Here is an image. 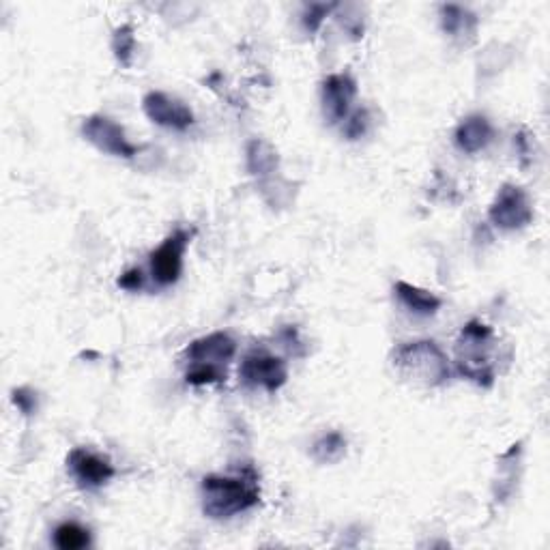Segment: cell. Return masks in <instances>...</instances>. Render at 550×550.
I'll return each mask as SVG.
<instances>
[{"instance_id": "obj_1", "label": "cell", "mask_w": 550, "mask_h": 550, "mask_svg": "<svg viewBox=\"0 0 550 550\" xmlns=\"http://www.w3.org/2000/svg\"><path fill=\"white\" fill-rule=\"evenodd\" d=\"M258 503L260 486L252 467H245L237 475H209L202 480V510L209 518H233L256 508Z\"/></svg>"}, {"instance_id": "obj_15", "label": "cell", "mask_w": 550, "mask_h": 550, "mask_svg": "<svg viewBox=\"0 0 550 550\" xmlns=\"http://www.w3.org/2000/svg\"><path fill=\"white\" fill-rule=\"evenodd\" d=\"M245 159H248V170L254 177H267L278 168V153L265 140H252L245 149Z\"/></svg>"}, {"instance_id": "obj_3", "label": "cell", "mask_w": 550, "mask_h": 550, "mask_svg": "<svg viewBox=\"0 0 550 550\" xmlns=\"http://www.w3.org/2000/svg\"><path fill=\"white\" fill-rule=\"evenodd\" d=\"M235 353L237 342L224 331L194 340L185 349V359L190 364L185 381L196 387L226 381V366Z\"/></svg>"}, {"instance_id": "obj_10", "label": "cell", "mask_w": 550, "mask_h": 550, "mask_svg": "<svg viewBox=\"0 0 550 550\" xmlns=\"http://www.w3.org/2000/svg\"><path fill=\"white\" fill-rule=\"evenodd\" d=\"M142 108L153 123L168 129H177V132H185V129L194 123V112L187 108L183 101L172 99L166 93L153 91L149 95H144Z\"/></svg>"}, {"instance_id": "obj_13", "label": "cell", "mask_w": 550, "mask_h": 550, "mask_svg": "<svg viewBox=\"0 0 550 550\" xmlns=\"http://www.w3.org/2000/svg\"><path fill=\"white\" fill-rule=\"evenodd\" d=\"M394 293L404 308L419 316H432L441 308V299L437 295H432L424 291V288H417L409 282H396Z\"/></svg>"}, {"instance_id": "obj_12", "label": "cell", "mask_w": 550, "mask_h": 550, "mask_svg": "<svg viewBox=\"0 0 550 550\" xmlns=\"http://www.w3.org/2000/svg\"><path fill=\"white\" fill-rule=\"evenodd\" d=\"M456 147L469 155L484 151L492 140V125L482 114H471L456 127Z\"/></svg>"}, {"instance_id": "obj_11", "label": "cell", "mask_w": 550, "mask_h": 550, "mask_svg": "<svg viewBox=\"0 0 550 550\" xmlns=\"http://www.w3.org/2000/svg\"><path fill=\"white\" fill-rule=\"evenodd\" d=\"M357 84L349 74H334L323 82V114L329 123H340L351 110Z\"/></svg>"}, {"instance_id": "obj_4", "label": "cell", "mask_w": 550, "mask_h": 550, "mask_svg": "<svg viewBox=\"0 0 550 550\" xmlns=\"http://www.w3.org/2000/svg\"><path fill=\"white\" fill-rule=\"evenodd\" d=\"M492 346H495V331L482 321L467 323L456 344L458 372L475 385L492 387L495 383V366L490 361Z\"/></svg>"}, {"instance_id": "obj_5", "label": "cell", "mask_w": 550, "mask_h": 550, "mask_svg": "<svg viewBox=\"0 0 550 550\" xmlns=\"http://www.w3.org/2000/svg\"><path fill=\"white\" fill-rule=\"evenodd\" d=\"M490 222L501 230H520L531 224L533 207L523 187L503 185L488 211Z\"/></svg>"}, {"instance_id": "obj_21", "label": "cell", "mask_w": 550, "mask_h": 550, "mask_svg": "<svg viewBox=\"0 0 550 550\" xmlns=\"http://www.w3.org/2000/svg\"><path fill=\"white\" fill-rule=\"evenodd\" d=\"M11 400L13 404H16V407L24 413V415H33L37 413V394L33 392V389H13V394H11Z\"/></svg>"}, {"instance_id": "obj_20", "label": "cell", "mask_w": 550, "mask_h": 550, "mask_svg": "<svg viewBox=\"0 0 550 550\" xmlns=\"http://www.w3.org/2000/svg\"><path fill=\"white\" fill-rule=\"evenodd\" d=\"M368 125H370V117H368V110H357L353 117L346 121L344 125V134L349 136V140H357L364 136L368 132Z\"/></svg>"}, {"instance_id": "obj_8", "label": "cell", "mask_w": 550, "mask_h": 550, "mask_svg": "<svg viewBox=\"0 0 550 550\" xmlns=\"http://www.w3.org/2000/svg\"><path fill=\"white\" fill-rule=\"evenodd\" d=\"M190 233L179 228L151 254V273L157 284L170 286L181 278L183 254L190 243Z\"/></svg>"}, {"instance_id": "obj_18", "label": "cell", "mask_w": 550, "mask_h": 550, "mask_svg": "<svg viewBox=\"0 0 550 550\" xmlns=\"http://www.w3.org/2000/svg\"><path fill=\"white\" fill-rule=\"evenodd\" d=\"M112 52H114V56H117V61L123 67L132 65V56L136 52V35H134L132 26L123 24V26L117 28V31H114V35H112Z\"/></svg>"}, {"instance_id": "obj_17", "label": "cell", "mask_w": 550, "mask_h": 550, "mask_svg": "<svg viewBox=\"0 0 550 550\" xmlns=\"http://www.w3.org/2000/svg\"><path fill=\"white\" fill-rule=\"evenodd\" d=\"M54 544L61 550H82L91 544V533L78 523H63L54 531Z\"/></svg>"}, {"instance_id": "obj_7", "label": "cell", "mask_w": 550, "mask_h": 550, "mask_svg": "<svg viewBox=\"0 0 550 550\" xmlns=\"http://www.w3.org/2000/svg\"><path fill=\"white\" fill-rule=\"evenodd\" d=\"M239 376L245 387H260L273 394L286 383L288 370L280 357L263 351H252L243 357Z\"/></svg>"}, {"instance_id": "obj_14", "label": "cell", "mask_w": 550, "mask_h": 550, "mask_svg": "<svg viewBox=\"0 0 550 550\" xmlns=\"http://www.w3.org/2000/svg\"><path fill=\"white\" fill-rule=\"evenodd\" d=\"M441 26L452 39H473L477 31V16L460 5H441Z\"/></svg>"}, {"instance_id": "obj_6", "label": "cell", "mask_w": 550, "mask_h": 550, "mask_svg": "<svg viewBox=\"0 0 550 550\" xmlns=\"http://www.w3.org/2000/svg\"><path fill=\"white\" fill-rule=\"evenodd\" d=\"M82 136L89 140L93 147L99 151H104L114 157H125L132 159L140 153V147L134 142H129L125 136V129L114 123L108 117H101V114H95V117L84 119L82 123Z\"/></svg>"}, {"instance_id": "obj_16", "label": "cell", "mask_w": 550, "mask_h": 550, "mask_svg": "<svg viewBox=\"0 0 550 550\" xmlns=\"http://www.w3.org/2000/svg\"><path fill=\"white\" fill-rule=\"evenodd\" d=\"M346 454V439L340 432H327L312 447V458L321 465H334Z\"/></svg>"}, {"instance_id": "obj_2", "label": "cell", "mask_w": 550, "mask_h": 550, "mask_svg": "<svg viewBox=\"0 0 550 550\" xmlns=\"http://www.w3.org/2000/svg\"><path fill=\"white\" fill-rule=\"evenodd\" d=\"M396 372L417 387H439L450 379V364L441 346L432 340H415L394 351Z\"/></svg>"}, {"instance_id": "obj_19", "label": "cell", "mask_w": 550, "mask_h": 550, "mask_svg": "<svg viewBox=\"0 0 550 550\" xmlns=\"http://www.w3.org/2000/svg\"><path fill=\"white\" fill-rule=\"evenodd\" d=\"M340 5L336 3H329V5H323V3H310V5H303V13H301V22H303V28L310 35H314L318 28H321L323 20L329 16L331 11L338 9Z\"/></svg>"}, {"instance_id": "obj_9", "label": "cell", "mask_w": 550, "mask_h": 550, "mask_svg": "<svg viewBox=\"0 0 550 550\" xmlns=\"http://www.w3.org/2000/svg\"><path fill=\"white\" fill-rule=\"evenodd\" d=\"M67 467L69 473L74 475V480L82 488H101L106 486L114 475H117V469L112 467V462L104 456H99L91 450H84V447H76L74 452L67 458Z\"/></svg>"}, {"instance_id": "obj_22", "label": "cell", "mask_w": 550, "mask_h": 550, "mask_svg": "<svg viewBox=\"0 0 550 550\" xmlns=\"http://www.w3.org/2000/svg\"><path fill=\"white\" fill-rule=\"evenodd\" d=\"M119 286L123 288V291H129V293H138L144 288V275L140 269H129L125 271L121 278H119Z\"/></svg>"}]
</instances>
